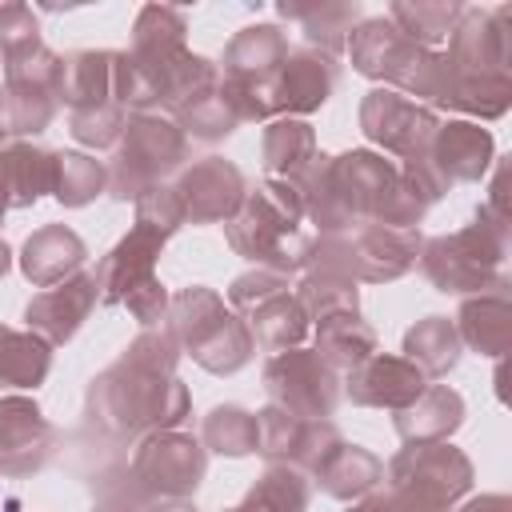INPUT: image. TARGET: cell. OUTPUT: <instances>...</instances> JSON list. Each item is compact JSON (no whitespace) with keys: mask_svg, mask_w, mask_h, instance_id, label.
<instances>
[{"mask_svg":"<svg viewBox=\"0 0 512 512\" xmlns=\"http://www.w3.org/2000/svg\"><path fill=\"white\" fill-rule=\"evenodd\" d=\"M44 40H40V20L28 4H0V56L4 64H16L32 52H40Z\"/></svg>","mask_w":512,"mask_h":512,"instance_id":"43","label":"cell"},{"mask_svg":"<svg viewBox=\"0 0 512 512\" xmlns=\"http://www.w3.org/2000/svg\"><path fill=\"white\" fill-rule=\"evenodd\" d=\"M56 452V428L28 396H0V472L32 476Z\"/></svg>","mask_w":512,"mask_h":512,"instance_id":"19","label":"cell"},{"mask_svg":"<svg viewBox=\"0 0 512 512\" xmlns=\"http://www.w3.org/2000/svg\"><path fill=\"white\" fill-rule=\"evenodd\" d=\"M460 344H468L480 356H504L512 344V300H508V284L476 292L460 304V316L452 320Z\"/></svg>","mask_w":512,"mask_h":512,"instance_id":"26","label":"cell"},{"mask_svg":"<svg viewBox=\"0 0 512 512\" xmlns=\"http://www.w3.org/2000/svg\"><path fill=\"white\" fill-rule=\"evenodd\" d=\"M64 56L40 48L16 64H4L0 84V132L4 136H36L52 124L60 108Z\"/></svg>","mask_w":512,"mask_h":512,"instance_id":"12","label":"cell"},{"mask_svg":"<svg viewBox=\"0 0 512 512\" xmlns=\"http://www.w3.org/2000/svg\"><path fill=\"white\" fill-rule=\"evenodd\" d=\"M0 140H4V132H0Z\"/></svg>","mask_w":512,"mask_h":512,"instance_id":"52","label":"cell"},{"mask_svg":"<svg viewBox=\"0 0 512 512\" xmlns=\"http://www.w3.org/2000/svg\"><path fill=\"white\" fill-rule=\"evenodd\" d=\"M428 388V380L420 376L416 364H408L404 356H384V352H372L364 364H356L352 372H344V388L352 404L360 408H388V412H400L408 408L420 392Z\"/></svg>","mask_w":512,"mask_h":512,"instance_id":"22","label":"cell"},{"mask_svg":"<svg viewBox=\"0 0 512 512\" xmlns=\"http://www.w3.org/2000/svg\"><path fill=\"white\" fill-rule=\"evenodd\" d=\"M8 268H12V248H8L4 240H0V276H4Z\"/></svg>","mask_w":512,"mask_h":512,"instance_id":"50","label":"cell"},{"mask_svg":"<svg viewBox=\"0 0 512 512\" xmlns=\"http://www.w3.org/2000/svg\"><path fill=\"white\" fill-rule=\"evenodd\" d=\"M312 328H316V352L336 372H352L376 352V328L360 320V312H336V316L312 320Z\"/></svg>","mask_w":512,"mask_h":512,"instance_id":"32","label":"cell"},{"mask_svg":"<svg viewBox=\"0 0 512 512\" xmlns=\"http://www.w3.org/2000/svg\"><path fill=\"white\" fill-rule=\"evenodd\" d=\"M344 48H348L352 68L360 76L380 80L384 88L404 92L408 100L436 108V100L444 92V76H448L444 52H432V48L412 44L388 16L360 20L352 28V36H348Z\"/></svg>","mask_w":512,"mask_h":512,"instance_id":"4","label":"cell"},{"mask_svg":"<svg viewBox=\"0 0 512 512\" xmlns=\"http://www.w3.org/2000/svg\"><path fill=\"white\" fill-rule=\"evenodd\" d=\"M208 472V448L176 428L136 440L128 460L132 492L144 500H188Z\"/></svg>","mask_w":512,"mask_h":512,"instance_id":"11","label":"cell"},{"mask_svg":"<svg viewBox=\"0 0 512 512\" xmlns=\"http://www.w3.org/2000/svg\"><path fill=\"white\" fill-rule=\"evenodd\" d=\"M388 488L424 512H448L472 488V460L448 440L408 444L388 460Z\"/></svg>","mask_w":512,"mask_h":512,"instance_id":"10","label":"cell"},{"mask_svg":"<svg viewBox=\"0 0 512 512\" xmlns=\"http://www.w3.org/2000/svg\"><path fill=\"white\" fill-rule=\"evenodd\" d=\"M100 292H96V276L92 272H76L68 276L64 284H52V288H40L28 304H24V320H28V332H36L48 348L56 344H68L80 324L88 320V312L96 308Z\"/></svg>","mask_w":512,"mask_h":512,"instance_id":"21","label":"cell"},{"mask_svg":"<svg viewBox=\"0 0 512 512\" xmlns=\"http://www.w3.org/2000/svg\"><path fill=\"white\" fill-rule=\"evenodd\" d=\"M276 12L304 28L308 48H320L328 56H340L352 28L360 24V4L356 0L352 4L348 0H336V4H324V0H316V4H280Z\"/></svg>","mask_w":512,"mask_h":512,"instance_id":"31","label":"cell"},{"mask_svg":"<svg viewBox=\"0 0 512 512\" xmlns=\"http://www.w3.org/2000/svg\"><path fill=\"white\" fill-rule=\"evenodd\" d=\"M112 100L132 116V112H152L156 104V88L144 76V68L128 56V52H112Z\"/></svg>","mask_w":512,"mask_h":512,"instance_id":"44","label":"cell"},{"mask_svg":"<svg viewBox=\"0 0 512 512\" xmlns=\"http://www.w3.org/2000/svg\"><path fill=\"white\" fill-rule=\"evenodd\" d=\"M100 192H108V168L88 152H56L52 172V196L64 208H84Z\"/></svg>","mask_w":512,"mask_h":512,"instance_id":"39","label":"cell"},{"mask_svg":"<svg viewBox=\"0 0 512 512\" xmlns=\"http://www.w3.org/2000/svg\"><path fill=\"white\" fill-rule=\"evenodd\" d=\"M292 292H296L308 320H324V316H336V312H360V288L344 272L304 268V276Z\"/></svg>","mask_w":512,"mask_h":512,"instance_id":"38","label":"cell"},{"mask_svg":"<svg viewBox=\"0 0 512 512\" xmlns=\"http://www.w3.org/2000/svg\"><path fill=\"white\" fill-rule=\"evenodd\" d=\"M460 12H464V4H456V0H416V4H392L388 8V20L412 40V44H420V48H440L448 36H452V28H456V20H460Z\"/></svg>","mask_w":512,"mask_h":512,"instance_id":"37","label":"cell"},{"mask_svg":"<svg viewBox=\"0 0 512 512\" xmlns=\"http://www.w3.org/2000/svg\"><path fill=\"white\" fill-rule=\"evenodd\" d=\"M112 100V52H72L64 56V80H60V104L68 112L76 108H96Z\"/></svg>","mask_w":512,"mask_h":512,"instance_id":"34","label":"cell"},{"mask_svg":"<svg viewBox=\"0 0 512 512\" xmlns=\"http://www.w3.org/2000/svg\"><path fill=\"white\" fill-rule=\"evenodd\" d=\"M84 256H88V248L72 228L48 224V228H40L24 240L20 272L32 280V288H52V284H64L68 276H76Z\"/></svg>","mask_w":512,"mask_h":512,"instance_id":"25","label":"cell"},{"mask_svg":"<svg viewBox=\"0 0 512 512\" xmlns=\"http://www.w3.org/2000/svg\"><path fill=\"white\" fill-rule=\"evenodd\" d=\"M144 496H136V492H128V496H104L92 512H144Z\"/></svg>","mask_w":512,"mask_h":512,"instance_id":"47","label":"cell"},{"mask_svg":"<svg viewBox=\"0 0 512 512\" xmlns=\"http://www.w3.org/2000/svg\"><path fill=\"white\" fill-rule=\"evenodd\" d=\"M168 236L152 224H132V232L124 240H116V248L96 264V292H100V304H124L128 296H136L140 288H152L160 284L156 276V260L164 252Z\"/></svg>","mask_w":512,"mask_h":512,"instance_id":"17","label":"cell"},{"mask_svg":"<svg viewBox=\"0 0 512 512\" xmlns=\"http://www.w3.org/2000/svg\"><path fill=\"white\" fill-rule=\"evenodd\" d=\"M200 444L220 456H248V452H256V416L236 404H220L204 416Z\"/></svg>","mask_w":512,"mask_h":512,"instance_id":"40","label":"cell"},{"mask_svg":"<svg viewBox=\"0 0 512 512\" xmlns=\"http://www.w3.org/2000/svg\"><path fill=\"white\" fill-rule=\"evenodd\" d=\"M336 80H340V64L336 56L320 52V48H288L280 72H276V84H272V104H276V120L280 116H296L304 120L308 112L324 108L328 96L336 92Z\"/></svg>","mask_w":512,"mask_h":512,"instance_id":"20","label":"cell"},{"mask_svg":"<svg viewBox=\"0 0 512 512\" xmlns=\"http://www.w3.org/2000/svg\"><path fill=\"white\" fill-rule=\"evenodd\" d=\"M312 480L332 496V500H360L368 492H376V484L384 480V460L360 444L340 440L324 464L312 472Z\"/></svg>","mask_w":512,"mask_h":512,"instance_id":"29","label":"cell"},{"mask_svg":"<svg viewBox=\"0 0 512 512\" xmlns=\"http://www.w3.org/2000/svg\"><path fill=\"white\" fill-rule=\"evenodd\" d=\"M184 32H188V16L180 8H168V4H144L140 8L136 24H132V48H128V56L144 68V76L152 80V88L188 52Z\"/></svg>","mask_w":512,"mask_h":512,"instance_id":"24","label":"cell"},{"mask_svg":"<svg viewBox=\"0 0 512 512\" xmlns=\"http://www.w3.org/2000/svg\"><path fill=\"white\" fill-rule=\"evenodd\" d=\"M504 264H508V228L484 220L480 212L476 224L448 236H432L420 248V272L432 280L436 292H452V296L508 284Z\"/></svg>","mask_w":512,"mask_h":512,"instance_id":"6","label":"cell"},{"mask_svg":"<svg viewBox=\"0 0 512 512\" xmlns=\"http://www.w3.org/2000/svg\"><path fill=\"white\" fill-rule=\"evenodd\" d=\"M440 120L428 104H416L408 100L404 92H392V88H372L364 100H360V132L380 144L384 152L400 156V160H412V156H424L432 136H436Z\"/></svg>","mask_w":512,"mask_h":512,"instance_id":"14","label":"cell"},{"mask_svg":"<svg viewBox=\"0 0 512 512\" xmlns=\"http://www.w3.org/2000/svg\"><path fill=\"white\" fill-rule=\"evenodd\" d=\"M144 512H196V504H188V500H148Z\"/></svg>","mask_w":512,"mask_h":512,"instance_id":"49","label":"cell"},{"mask_svg":"<svg viewBox=\"0 0 512 512\" xmlns=\"http://www.w3.org/2000/svg\"><path fill=\"white\" fill-rule=\"evenodd\" d=\"M512 8H476L464 4L452 36H448V76L436 108H452L464 116L496 120L512 104V36H508Z\"/></svg>","mask_w":512,"mask_h":512,"instance_id":"2","label":"cell"},{"mask_svg":"<svg viewBox=\"0 0 512 512\" xmlns=\"http://www.w3.org/2000/svg\"><path fill=\"white\" fill-rule=\"evenodd\" d=\"M308 496H312V480L300 468L268 464V472L244 492V500L224 512H304Z\"/></svg>","mask_w":512,"mask_h":512,"instance_id":"35","label":"cell"},{"mask_svg":"<svg viewBox=\"0 0 512 512\" xmlns=\"http://www.w3.org/2000/svg\"><path fill=\"white\" fill-rule=\"evenodd\" d=\"M460 512H512V504H508V496L492 492V496H476V500H468Z\"/></svg>","mask_w":512,"mask_h":512,"instance_id":"48","label":"cell"},{"mask_svg":"<svg viewBox=\"0 0 512 512\" xmlns=\"http://www.w3.org/2000/svg\"><path fill=\"white\" fill-rule=\"evenodd\" d=\"M464 424V396L448 384H428L408 408L396 412V436L404 444H440Z\"/></svg>","mask_w":512,"mask_h":512,"instance_id":"27","label":"cell"},{"mask_svg":"<svg viewBox=\"0 0 512 512\" xmlns=\"http://www.w3.org/2000/svg\"><path fill=\"white\" fill-rule=\"evenodd\" d=\"M168 120H176V128L184 132V136H192V140H224V136H232L236 132V116H232V108L224 104V96H220V84L212 88V92H204V96H196L192 104H184L176 116H168Z\"/></svg>","mask_w":512,"mask_h":512,"instance_id":"41","label":"cell"},{"mask_svg":"<svg viewBox=\"0 0 512 512\" xmlns=\"http://www.w3.org/2000/svg\"><path fill=\"white\" fill-rule=\"evenodd\" d=\"M184 224H220L236 212V204L244 200V172L224 160V156H204L188 168H180L176 184H172Z\"/></svg>","mask_w":512,"mask_h":512,"instance_id":"18","label":"cell"},{"mask_svg":"<svg viewBox=\"0 0 512 512\" xmlns=\"http://www.w3.org/2000/svg\"><path fill=\"white\" fill-rule=\"evenodd\" d=\"M424 236L420 228H388V224H364L344 236L348 276L356 284H384L400 280L420 264Z\"/></svg>","mask_w":512,"mask_h":512,"instance_id":"16","label":"cell"},{"mask_svg":"<svg viewBox=\"0 0 512 512\" xmlns=\"http://www.w3.org/2000/svg\"><path fill=\"white\" fill-rule=\"evenodd\" d=\"M340 440L344 436L336 432L332 420H304V416H292L276 404L256 412V452L268 464L300 468L308 480Z\"/></svg>","mask_w":512,"mask_h":512,"instance_id":"15","label":"cell"},{"mask_svg":"<svg viewBox=\"0 0 512 512\" xmlns=\"http://www.w3.org/2000/svg\"><path fill=\"white\" fill-rule=\"evenodd\" d=\"M52 172H56V152L28 140L0 144V192L8 208H32L44 192H52Z\"/></svg>","mask_w":512,"mask_h":512,"instance_id":"28","label":"cell"},{"mask_svg":"<svg viewBox=\"0 0 512 512\" xmlns=\"http://www.w3.org/2000/svg\"><path fill=\"white\" fill-rule=\"evenodd\" d=\"M264 392L292 416L328 420L340 404V372L316 348H284L264 364Z\"/></svg>","mask_w":512,"mask_h":512,"instance_id":"13","label":"cell"},{"mask_svg":"<svg viewBox=\"0 0 512 512\" xmlns=\"http://www.w3.org/2000/svg\"><path fill=\"white\" fill-rule=\"evenodd\" d=\"M164 328L172 332L184 356H192L204 372H216V376L240 372L256 352L244 320L224 304V296H216L204 284L180 288L168 300Z\"/></svg>","mask_w":512,"mask_h":512,"instance_id":"5","label":"cell"},{"mask_svg":"<svg viewBox=\"0 0 512 512\" xmlns=\"http://www.w3.org/2000/svg\"><path fill=\"white\" fill-rule=\"evenodd\" d=\"M224 236L232 252L268 272H300L312 236L304 232V200L288 180H260L244 188V200L224 220Z\"/></svg>","mask_w":512,"mask_h":512,"instance_id":"3","label":"cell"},{"mask_svg":"<svg viewBox=\"0 0 512 512\" xmlns=\"http://www.w3.org/2000/svg\"><path fill=\"white\" fill-rule=\"evenodd\" d=\"M424 160L436 168V176L452 188V184H476L488 164L496 160V144L492 132L480 128L476 120H448L436 128Z\"/></svg>","mask_w":512,"mask_h":512,"instance_id":"23","label":"cell"},{"mask_svg":"<svg viewBox=\"0 0 512 512\" xmlns=\"http://www.w3.org/2000/svg\"><path fill=\"white\" fill-rule=\"evenodd\" d=\"M184 160H188V136L176 128V120L156 112H132L104 164L108 196L136 200L140 192L164 184L176 168H184Z\"/></svg>","mask_w":512,"mask_h":512,"instance_id":"7","label":"cell"},{"mask_svg":"<svg viewBox=\"0 0 512 512\" xmlns=\"http://www.w3.org/2000/svg\"><path fill=\"white\" fill-rule=\"evenodd\" d=\"M288 48L292 44L276 24H248L224 48L220 96L240 124L244 120H276L272 84H276V72L284 64Z\"/></svg>","mask_w":512,"mask_h":512,"instance_id":"8","label":"cell"},{"mask_svg":"<svg viewBox=\"0 0 512 512\" xmlns=\"http://www.w3.org/2000/svg\"><path fill=\"white\" fill-rule=\"evenodd\" d=\"M312 156H316V132L308 120H296V116L268 120L264 140H260V160H264L268 180L296 184L304 176V168L312 164Z\"/></svg>","mask_w":512,"mask_h":512,"instance_id":"30","label":"cell"},{"mask_svg":"<svg viewBox=\"0 0 512 512\" xmlns=\"http://www.w3.org/2000/svg\"><path fill=\"white\" fill-rule=\"evenodd\" d=\"M52 368V348L36 332H20L0 324V384L36 388Z\"/></svg>","mask_w":512,"mask_h":512,"instance_id":"36","label":"cell"},{"mask_svg":"<svg viewBox=\"0 0 512 512\" xmlns=\"http://www.w3.org/2000/svg\"><path fill=\"white\" fill-rule=\"evenodd\" d=\"M136 220L160 228L164 236H172V232L184 224V212H180V200H176L172 184H156V188L140 192V196H136Z\"/></svg>","mask_w":512,"mask_h":512,"instance_id":"45","label":"cell"},{"mask_svg":"<svg viewBox=\"0 0 512 512\" xmlns=\"http://www.w3.org/2000/svg\"><path fill=\"white\" fill-rule=\"evenodd\" d=\"M4 212H8V200H4V192H0V220H4Z\"/></svg>","mask_w":512,"mask_h":512,"instance_id":"51","label":"cell"},{"mask_svg":"<svg viewBox=\"0 0 512 512\" xmlns=\"http://www.w3.org/2000/svg\"><path fill=\"white\" fill-rule=\"evenodd\" d=\"M460 352H464V344H460L456 324L448 316H424L404 332V360L416 364L424 380L452 372Z\"/></svg>","mask_w":512,"mask_h":512,"instance_id":"33","label":"cell"},{"mask_svg":"<svg viewBox=\"0 0 512 512\" xmlns=\"http://www.w3.org/2000/svg\"><path fill=\"white\" fill-rule=\"evenodd\" d=\"M228 308L244 320L248 336L256 348L264 352H284V348H300L308 336V316L296 300V292L288 288V276L256 268L232 280L228 288Z\"/></svg>","mask_w":512,"mask_h":512,"instance_id":"9","label":"cell"},{"mask_svg":"<svg viewBox=\"0 0 512 512\" xmlns=\"http://www.w3.org/2000/svg\"><path fill=\"white\" fill-rule=\"evenodd\" d=\"M176 360L180 344L172 340V332L164 324L144 328L124 348V356L88 384V424L120 444L184 424V416L192 412V396L176 376Z\"/></svg>","mask_w":512,"mask_h":512,"instance_id":"1","label":"cell"},{"mask_svg":"<svg viewBox=\"0 0 512 512\" xmlns=\"http://www.w3.org/2000/svg\"><path fill=\"white\" fill-rule=\"evenodd\" d=\"M124 120H128V112H124L116 100H104V104H96V108H76V112H68V132H72L84 148H108V152H112V144H116L120 132H124Z\"/></svg>","mask_w":512,"mask_h":512,"instance_id":"42","label":"cell"},{"mask_svg":"<svg viewBox=\"0 0 512 512\" xmlns=\"http://www.w3.org/2000/svg\"><path fill=\"white\" fill-rule=\"evenodd\" d=\"M348 512H424V508H416V504H408L400 492L384 488V492H368V496H360Z\"/></svg>","mask_w":512,"mask_h":512,"instance_id":"46","label":"cell"}]
</instances>
